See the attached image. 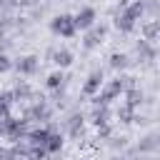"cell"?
I'll use <instances>...</instances> for the list:
<instances>
[{"label": "cell", "mask_w": 160, "mask_h": 160, "mask_svg": "<svg viewBox=\"0 0 160 160\" xmlns=\"http://www.w3.org/2000/svg\"><path fill=\"white\" fill-rule=\"evenodd\" d=\"M65 145V132L62 130H50L48 140H45V148H48V155H58Z\"/></svg>", "instance_id": "obj_10"}, {"label": "cell", "mask_w": 160, "mask_h": 160, "mask_svg": "<svg viewBox=\"0 0 160 160\" xmlns=\"http://www.w3.org/2000/svg\"><path fill=\"white\" fill-rule=\"evenodd\" d=\"M140 35L145 38V40H158L160 38V18H150V20H145V22H140Z\"/></svg>", "instance_id": "obj_11"}, {"label": "cell", "mask_w": 160, "mask_h": 160, "mask_svg": "<svg viewBox=\"0 0 160 160\" xmlns=\"http://www.w3.org/2000/svg\"><path fill=\"white\" fill-rule=\"evenodd\" d=\"M105 35H108V25L105 22H95L92 28H88L82 32V48L85 50H95L105 42Z\"/></svg>", "instance_id": "obj_2"}, {"label": "cell", "mask_w": 160, "mask_h": 160, "mask_svg": "<svg viewBox=\"0 0 160 160\" xmlns=\"http://www.w3.org/2000/svg\"><path fill=\"white\" fill-rule=\"evenodd\" d=\"M12 92H15V100H18V105L20 102H30L32 98H35V90L25 82V80H20V82H15V88H12Z\"/></svg>", "instance_id": "obj_13"}, {"label": "cell", "mask_w": 160, "mask_h": 160, "mask_svg": "<svg viewBox=\"0 0 160 160\" xmlns=\"http://www.w3.org/2000/svg\"><path fill=\"white\" fill-rule=\"evenodd\" d=\"M72 60H75V55H72V50H68V48H52V55H50V62H52L55 68H60V70H68V68L72 65Z\"/></svg>", "instance_id": "obj_8"}, {"label": "cell", "mask_w": 160, "mask_h": 160, "mask_svg": "<svg viewBox=\"0 0 160 160\" xmlns=\"http://www.w3.org/2000/svg\"><path fill=\"white\" fill-rule=\"evenodd\" d=\"M95 132H98V140H110V138H112V122L98 125V128H95Z\"/></svg>", "instance_id": "obj_20"}, {"label": "cell", "mask_w": 160, "mask_h": 160, "mask_svg": "<svg viewBox=\"0 0 160 160\" xmlns=\"http://www.w3.org/2000/svg\"><path fill=\"white\" fill-rule=\"evenodd\" d=\"M122 98H125V102H128V105H132L135 110H138V108H140V105L145 102V92H142V90H140L138 85H132V88H128V90L122 92Z\"/></svg>", "instance_id": "obj_15"}, {"label": "cell", "mask_w": 160, "mask_h": 160, "mask_svg": "<svg viewBox=\"0 0 160 160\" xmlns=\"http://www.w3.org/2000/svg\"><path fill=\"white\" fill-rule=\"evenodd\" d=\"M88 120H90L95 128H98V125H105V122H110V120H112V110H110V105H100V102H92Z\"/></svg>", "instance_id": "obj_7"}, {"label": "cell", "mask_w": 160, "mask_h": 160, "mask_svg": "<svg viewBox=\"0 0 160 160\" xmlns=\"http://www.w3.org/2000/svg\"><path fill=\"white\" fill-rule=\"evenodd\" d=\"M145 15L160 18V0H145Z\"/></svg>", "instance_id": "obj_21"}, {"label": "cell", "mask_w": 160, "mask_h": 160, "mask_svg": "<svg viewBox=\"0 0 160 160\" xmlns=\"http://www.w3.org/2000/svg\"><path fill=\"white\" fill-rule=\"evenodd\" d=\"M72 18H75V28H78V32H85L88 28H92V25L98 22V12H95V8H90V5H88V8H80Z\"/></svg>", "instance_id": "obj_5"}, {"label": "cell", "mask_w": 160, "mask_h": 160, "mask_svg": "<svg viewBox=\"0 0 160 160\" xmlns=\"http://www.w3.org/2000/svg\"><path fill=\"white\" fill-rule=\"evenodd\" d=\"M115 118H118L122 125H130V122H135V108L122 100V102L118 105V110H115Z\"/></svg>", "instance_id": "obj_17"}, {"label": "cell", "mask_w": 160, "mask_h": 160, "mask_svg": "<svg viewBox=\"0 0 160 160\" xmlns=\"http://www.w3.org/2000/svg\"><path fill=\"white\" fill-rule=\"evenodd\" d=\"M45 88L48 90H58V88H65V72L58 68V70H52L48 78H45Z\"/></svg>", "instance_id": "obj_18"}, {"label": "cell", "mask_w": 160, "mask_h": 160, "mask_svg": "<svg viewBox=\"0 0 160 160\" xmlns=\"http://www.w3.org/2000/svg\"><path fill=\"white\" fill-rule=\"evenodd\" d=\"M102 82H105V72H102V70H92V72L85 78V82H82V95H85V98L98 95V90L102 88Z\"/></svg>", "instance_id": "obj_6"}, {"label": "cell", "mask_w": 160, "mask_h": 160, "mask_svg": "<svg viewBox=\"0 0 160 160\" xmlns=\"http://www.w3.org/2000/svg\"><path fill=\"white\" fill-rule=\"evenodd\" d=\"M12 68H15L18 75L30 78V75L38 72V68H40V58H38V55H22V58H18V60L12 62Z\"/></svg>", "instance_id": "obj_4"}, {"label": "cell", "mask_w": 160, "mask_h": 160, "mask_svg": "<svg viewBox=\"0 0 160 160\" xmlns=\"http://www.w3.org/2000/svg\"><path fill=\"white\" fill-rule=\"evenodd\" d=\"M8 70H12V60L5 50H0V72H8Z\"/></svg>", "instance_id": "obj_22"}, {"label": "cell", "mask_w": 160, "mask_h": 160, "mask_svg": "<svg viewBox=\"0 0 160 160\" xmlns=\"http://www.w3.org/2000/svg\"><path fill=\"white\" fill-rule=\"evenodd\" d=\"M135 55H138V60H142V62H150V60H155V48H152V42L150 40H138L135 42Z\"/></svg>", "instance_id": "obj_12"}, {"label": "cell", "mask_w": 160, "mask_h": 160, "mask_svg": "<svg viewBox=\"0 0 160 160\" xmlns=\"http://www.w3.org/2000/svg\"><path fill=\"white\" fill-rule=\"evenodd\" d=\"M155 148H160V132L148 135L145 140H140V142H138V152H152Z\"/></svg>", "instance_id": "obj_19"}, {"label": "cell", "mask_w": 160, "mask_h": 160, "mask_svg": "<svg viewBox=\"0 0 160 160\" xmlns=\"http://www.w3.org/2000/svg\"><path fill=\"white\" fill-rule=\"evenodd\" d=\"M130 55L128 52H112L110 58H108V65L112 68V70H118V72H122V70H128L130 68Z\"/></svg>", "instance_id": "obj_14"}, {"label": "cell", "mask_w": 160, "mask_h": 160, "mask_svg": "<svg viewBox=\"0 0 160 160\" xmlns=\"http://www.w3.org/2000/svg\"><path fill=\"white\" fill-rule=\"evenodd\" d=\"M122 10H125V12H128L135 22H140V20L145 18V0H130Z\"/></svg>", "instance_id": "obj_16"}, {"label": "cell", "mask_w": 160, "mask_h": 160, "mask_svg": "<svg viewBox=\"0 0 160 160\" xmlns=\"http://www.w3.org/2000/svg\"><path fill=\"white\" fill-rule=\"evenodd\" d=\"M112 25H115V30H118V32H122V35H130V32H135V28H138V22H135L125 10H118V12H115Z\"/></svg>", "instance_id": "obj_9"}, {"label": "cell", "mask_w": 160, "mask_h": 160, "mask_svg": "<svg viewBox=\"0 0 160 160\" xmlns=\"http://www.w3.org/2000/svg\"><path fill=\"white\" fill-rule=\"evenodd\" d=\"M50 30L60 38H75L78 35V28H75V18L70 12H60L50 20Z\"/></svg>", "instance_id": "obj_1"}, {"label": "cell", "mask_w": 160, "mask_h": 160, "mask_svg": "<svg viewBox=\"0 0 160 160\" xmlns=\"http://www.w3.org/2000/svg\"><path fill=\"white\" fill-rule=\"evenodd\" d=\"M85 115L82 112H70L68 115V120L62 122V132L68 135V138H72V140H80L82 135H85Z\"/></svg>", "instance_id": "obj_3"}]
</instances>
